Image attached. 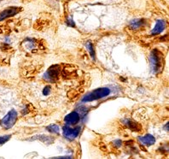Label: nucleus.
Returning a JSON list of instances; mask_svg holds the SVG:
<instances>
[{"label": "nucleus", "mask_w": 169, "mask_h": 159, "mask_svg": "<svg viewBox=\"0 0 169 159\" xmlns=\"http://www.w3.org/2000/svg\"><path fill=\"white\" fill-rule=\"evenodd\" d=\"M60 75V66L52 65L44 74V79L49 82H56Z\"/></svg>", "instance_id": "nucleus-5"}, {"label": "nucleus", "mask_w": 169, "mask_h": 159, "mask_svg": "<svg viewBox=\"0 0 169 159\" xmlns=\"http://www.w3.org/2000/svg\"><path fill=\"white\" fill-rule=\"evenodd\" d=\"M111 93V90L108 87H99L93 91L88 92L81 98V103H90L96 101L106 97L109 96Z\"/></svg>", "instance_id": "nucleus-1"}, {"label": "nucleus", "mask_w": 169, "mask_h": 159, "mask_svg": "<svg viewBox=\"0 0 169 159\" xmlns=\"http://www.w3.org/2000/svg\"><path fill=\"white\" fill-rule=\"evenodd\" d=\"M164 128H165V130L166 131H168V123H167V124L165 125Z\"/></svg>", "instance_id": "nucleus-19"}, {"label": "nucleus", "mask_w": 169, "mask_h": 159, "mask_svg": "<svg viewBox=\"0 0 169 159\" xmlns=\"http://www.w3.org/2000/svg\"><path fill=\"white\" fill-rule=\"evenodd\" d=\"M57 158V159H65V158H72L69 156H64V157H57V158Z\"/></svg>", "instance_id": "nucleus-18"}, {"label": "nucleus", "mask_w": 169, "mask_h": 159, "mask_svg": "<svg viewBox=\"0 0 169 159\" xmlns=\"http://www.w3.org/2000/svg\"><path fill=\"white\" fill-rule=\"evenodd\" d=\"M113 145L115 146V147H120L121 146V145H122V141L120 140H114V142H113Z\"/></svg>", "instance_id": "nucleus-17"}, {"label": "nucleus", "mask_w": 169, "mask_h": 159, "mask_svg": "<svg viewBox=\"0 0 169 159\" xmlns=\"http://www.w3.org/2000/svg\"><path fill=\"white\" fill-rule=\"evenodd\" d=\"M161 52L158 50H153L150 55V68L153 74H157L162 69V58L161 56Z\"/></svg>", "instance_id": "nucleus-2"}, {"label": "nucleus", "mask_w": 169, "mask_h": 159, "mask_svg": "<svg viewBox=\"0 0 169 159\" xmlns=\"http://www.w3.org/2000/svg\"><path fill=\"white\" fill-rule=\"evenodd\" d=\"M1 1H2V0H0V2H1Z\"/></svg>", "instance_id": "nucleus-20"}, {"label": "nucleus", "mask_w": 169, "mask_h": 159, "mask_svg": "<svg viewBox=\"0 0 169 159\" xmlns=\"http://www.w3.org/2000/svg\"><path fill=\"white\" fill-rule=\"evenodd\" d=\"M166 28V22L163 20H158L154 27V28L151 30L150 34L151 35H156V34H162Z\"/></svg>", "instance_id": "nucleus-9"}, {"label": "nucleus", "mask_w": 169, "mask_h": 159, "mask_svg": "<svg viewBox=\"0 0 169 159\" xmlns=\"http://www.w3.org/2000/svg\"><path fill=\"white\" fill-rule=\"evenodd\" d=\"M80 133V127L71 128L69 125H64L62 127V134L65 139L72 141L79 136Z\"/></svg>", "instance_id": "nucleus-4"}, {"label": "nucleus", "mask_w": 169, "mask_h": 159, "mask_svg": "<svg viewBox=\"0 0 169 159\" xmlns=\"http://www.w3.org/2000/svg\"><path fill=\"white\" fill-rule=\"evenodd\" d=\"M80 120H81V117L79 112L77 110H73L64 117V122L67 125L73 126L78 124Z\"/></svg>", "instance_id": "nucleus-6"}, {"label": "nucleus", "mask_w": 169, "mask_h": 159, "mask_svg": "<svg viewBox=\"0 0 169 159\" xmlns=\"http://www.w3.org/2000/svg\"><path fill=\"white\" fill-rule=\"evenodd\" d=\"M20 10L21 9L18 8V7H10L9 9H6L4 10H3L0 13V22L5 20L6 18L11 17L18 14V12L20 11Z\"/></svg>", "instance_id": "nucleus-7"}, {"label": "nucleus", "mask_w": 169, "mask_h": 159, "mask_svg": "<svg viewBox=\"0 0 169 159\" xmlns=\"http://www.w3.org/2000/svg\"><path fill=\"white\" fill-rule=\"evenodd\" d=\"M145 21L143 19H135L131 21L129 23V27L132 29H138L139 28H142L143 26H144Z\"/></svg>", "instance_id": "nucleus-10"}, {"label": "nucleus", "mask_w": 169, "mask_h": 159, "mask_svg": "<svg viewBox=\"0 0 169 159\" xmlns=\"http://www.w3.org/2000/svg\"><path fill=\"white\" fill-rule=\"evenodd\" d=\"M46 130L51 133V134H58L59 132H60V128H59V126L56 125V124H51V125L46 127Z\"/></svg>", "instance_id": "nucleus-13"}, {"label": "nucleus", "mask_w": 169, "mask_h": 159, "mask_svg": "<svg viewBox=\"0 0 169 159\" xmlns=\"http://www.w3.org/2000/svg\"><path fill=\"white\" fill-rule=\"evenodd\" d=\"M138 141L145 146H151L156 143V138L151 134H146L144 136L138 137Z\"/></svg>", "instance_id": "nucleus-8"}, {"label": "nucleus", "mask_w": 169, "mask_h": 159, "mask_svg": "<svg viewBox=\"0 0 169 159\" xmlns=\"http://www.w3.org/2000/svg\"><path fill=\"white\" fill-rule=\"evenodd\" d=\"M66 23H67V25L69 26V27H75V23H74V22H73V18H71V17H69V18L67 19Z\"/></svg>", "instance_id": "nucleus-16"}, {"label": "nucleus", "mask_w": 169, "mask_h": 159, "mask_svg": "<svg viewBox=\"0 0 169 159\" xmlns=\"http://www.w3.org/2000/svg\"><path fill=\"white\" fill-rule=\"evenodd\" d=\"M85 48H86L87 51H89L91 58H92L93 60H95V59H96V57H95V51H94L93 45H92V43H91L90 41H87V42L85 43Z\"/></svg>", "instance_id": "nucleus-12"}, {"label": "nucleus", "mask_w": 169, "mask_h": 159, "mask_svg": "<svg viewBox=\"0 0 169 159\" xmlns=\"http://www.w3.org/2000/svg\"><path fill=\"white\" fill-rule=\"evenodd\" d=\"M11 138V135H4V136H0V146L4 145V143L10 140V139Z\"/></svg>", "instance_id": "nucleus-14"}, {"label": "nucleus", "mask_w": 169, "mask_h": 159, "mask_svg": "<svg viewBox=\"0 0 169 159\" xmlns=\"http://www.w3.org/2000/svg\"><path fill=\"white\" fill-rule=\"evenodd\" d=\"M51 92V86H45V88L43 89V94L45 96H48Z\"/></svg>", "instance_id": "nucleus-15"}, {"label": "nucleus", "mask_w": 169, "mask_h": 159, "mask_svg": "<svg viewBox=\"0 0 169 159\" xmlns=\"http://www.w3.org/2000/svg\"><path fill=\"white\" fill-rule=\"evenodd\" d=\"M17 118H18V114L16 110H11L0 120V126L4 129H10L16 124Z\"/></svg>", "instance_id": "nucleus-3"}, {"label": "nucleus", "mask_w": 169, "mask_h": 159, "mask_svg": "<svg viewBox=\"0 0 169 159\" xmlns=\"http://www.w3.org/2000/svg\"><path fill=\"white\" fill-rule=\"evenodd\" d=\"M126 125L128 127V128H130L132 131H140V126L138 125V123H136L134 122H132L130 120H126Z\"/></svg>", "instance_id": "nucleus-11"}]
</instances>
